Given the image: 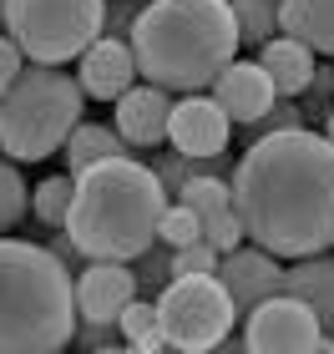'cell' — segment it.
Wrapping results in <instances>:
<instances>
[{"instance_id": "12", "label": "cell", "mask_w": 334, "mask_h": 354, "mask_svg": "<svg viewBox=\"0 0 334 354\" xmlns=\"http://www.w3.org/2000/svg\"><path fill=\"white\" fill-rule=\"evenodd\" d=\"M172 106H178V102H172V91L152 86V82H137L117 106H111V127L122 132V142L132 152H152V147H163V142H167Z\"/></svg>"}, {"instance_id": "28", "label": "cell", "mask_w": 334, "mask_h": 354, "mask_svg": "<svg viewBox=\"0 0 334 354\" xmlns=\"http://www.w3.org/2000/svg\"><path fill=\"white\" fill-rule=\"evenodd\" d=\"M299 127H309V122H304V106H299V96H279V102H274V111H268L263 122H253L248 132H253V142H259V137L299 132Z\"/></svg>"}, {"instance_id": "25", "label": "cell", "mask_w": 334, "mask_h": 354, "mask_svg": "<svg viewBox=\"0 0 334 354\" xmlns=\"http://www.w3.org/2000/svg\"><path fill=\"white\" fill-rule=\"evenodd\" d=\"M132 273H137V294H142V299H163V288L172 283V248H167V243H152V248L132 263Z\"/></svg>"}, {"instance_id": "9", "label": "cell", "mask_w": 334, "mask_h": 354, "mask_svg": "<svg viewBox=\"0 0 334 354\" xmlns=\"http://www.w3.org/2000/svg\"><path fill=\"white\" fill-rule=\"evenodd\" d=\"M132 299H142L132 263H86L76 273V324L117 329Z\"/></svg>"}, {"instance_id": "38", "label": "cell", "mask_w": 334, "mask_h": 354, "mask_svg": "<svg viewBox=\"0 0 334 354\" xmlns=\"http://www.w3.org/2000/svg\"><path fill=\"white\" fill-rule=\"evenodd\" d=\"M157 354H183V349H172V344H163V349H157Z\"/></svg>"}, {"instance_id": "30", "label": "cell", "mask_w": 334, "mask_h": 354, "mask_svg": "<svg viewBox=\"0 0 334 354\" xmlns=\"http://www.w3.org/2000/svg\"><path fill=\"white\" fill-rule=\"evenodd\" d=\"M142 10H147V0H106V36L132 41V26H137Z\"/></svg>"}, {"instance_id": "31", "label": "cell", "mask_w": 334, "mask_h": 354, "mask_svg": "<svg viewBox=\"0 0 334 354\" xmlns=\"http://www.w3.org/2000/svg\"><path fill=\"white\" fill-rule=\"evenodd\" d=\"M21 71H26V51L6 36V30H0V96L15 86V76H21Z\"/></svg>"}, {"instance_id": "37", "label": "cell", "mask_w": 334, "mask_h": 354, "mask_svg": "<svg viewBox=\"0 0 334 354\" xmlns=\"http://www.w3.org/2000/svg\"><path fill=\"white\" fill-rule=\"evenodd\" d=\"M6 10H10V0H0V30H6Z\"/></svg>"}, {"instance_id": "1", "label": "cell", "mask_w": 334, "mask_h": 354, "mask_svg": "<svg viewBox=\"0 0 334 354\" xmlns=\"http://www.w3.org/2000/svg\"><path fill=\"white\" fill-rule=\"evenodd\" d=\"M233 203L248 243L274 259L334 248V142L314 127L259 137L233 167Z\"/></svg>"}, {"instance_id": "35", "label": "cell", "mask_w": 334, "mask_h": 354, "mask_svg": "<svg viewBox=\"0 0 334 354\" xmlns=\"http://www.w3.org/2000/svg\"><path fill=\"white\" fill-rule=\"evenodd\" d=\"M314 354H334V334H324V344L314 349Z\"/></svg>"}, {"instance_id": "10", "label": "cell", "mask_w": 334, "mask_h": 354, "mask_svg": "<svg viewBox=\"0 0 334 354\" xmlns=\"http://www.w3.org/2000/svg\"><path fill=\"white\" fill-rule=\"evenodd\" d=\"M228 142H233V122L213 96H178L172 106V122H167V147L172 152H187V157H228Z\"/></svg>"}, {"instance_id": "14", "label": "cell", "mask_w": 334, "mask_h": 354, "mask_svg": "<svg viewBox=\"0 0 334 354\" xmlns=\"http://www.w3.org/2000/svg\"><path fill=\"white\" fill-rule=\"evenodd\" d=\"M208 96H213L223 111H228L233 127H253V122H263L268 111H274L279 86H274V76L259 66V56H253V61H233V66L213 82Z\"/></svg>"}, {"instance_id": "18", "label": "cell", "mask_w": 334, "mask_h": 354, "mask_svg": "<svg viewBox=\"0 0 334 354\" xmlns=\"http://www.w3.org/2000/svg\"><path fill=\"white\" fill-rule=\"evenodd\" d=\"M279 26L314 56H334V0H279Z\"/></svg>"}, {"instance_id": "2", "label": "cell", "mask_w": 334, "mask_h": 354, "mask_svg": "<svg viewBox=\"0 0 334 354\" xmlns=\"http://www.w3.org/2000/svg\"><path fill=\"white\" fill-rule=\"evenodd\" d=\"M238 21L228 0H147L132 26V51L142 82L172 96L213 91V82L238 61Z\"/></svg>"}, {"instance_id": "22", "label": "cell", "mask_w": 334, "mask_h": 354, "mask_svg": "<svg viewBox=\"0 0 334 354\" xmlns=\"http://www.w3.org/2000/svg\"><path fill=\"white\" fill-rule=\"evenodd\" d=\"M233 21H238V41L243 46H268L274 36H284L279 26V0H228Z\"/></svg>"}, {"instance_id": "32", "label": "cell", "mask_w": 334, "mask_h": 354, "mask_svg": "<svg viewBox=\"0 0 334 354\" xmlns=\"http://www.w3.org/2000/svg\"><path fill=\"white\" fill-rule=\"evenodd\" d=\"M46 248H51V253H56V259H61V263H66L71 273H82V268L91 263V259H86V253H82V248H76V243H71V233H66V228H61V233H51V243H46Z\"/></svg>"}, {"instance_id": "17", "label": "cell", "mask_w": 334, "mask_h": 354, "mask_svg": "<svg viewBox=\"0 0 334 354\" xmlns=\"http://www.w3.org/2000/svg\"><path fill=\"white\" fill-rule=\"evenodd\" d=\"M284 294L304 299L319 314L324 334H334V253H314V259H294L284 273Z\"/></svg>"}, {"instance_id": "36", "label": "cell", "mask_w": 334, "mask_h": 354, "mask_svg": "<svg viewBox=\"0 0 334 354\" xmlns=\"http://www.w3.org/2000/svg\"><path fill=\"white\" fill-rule=\"evenodd\" d=\"M319 132H324V137H329V142H334V117H329V122H324V127H319Z\"/></svg>"}, {"instance_id": "5", "label": "cell", "mask_w": 334, "mask_h": 354, "mask_svg": "<svg viewBox=\"0 0 334 354\" xmlns=\"http://www.w3.org/2000/svg\"><path fill=\"white\" fill-rule=\"evenodd\" d=\"M82 106H86V91L66 66L26 61L15 86L0 96V157H10V162H46L82 127Z\"/></svg>"}, {"instance_id": "16", "label": "cell", "mask_w": 334, "mask_h": 354, "mask_svg": "<svg viewBox=\"0 0 334 354\" xmlns=\"http://www.w3.org/2000/svg\"><path fill=\"white\" fill-rule=\"evenodd\" d=\"M259 66L274 76L279 96H304L314 71H319V56H314L304 41H294V36H274L268 46H259Z\"/></svg>"}, {"instance_id": "6", "label": "cell", "mask_w": 334, "mask_h": 354, "mask_svg": "<svg viewBox=\"0 0 334 354\" xmlns=\"http://www.w3.org/2000/svg\"><path fill=\"white\" fill-rule=\"evenodd\" d=\"M6 36L36 66H66L106 36V0H10Z\"/></svg>"}, {"instance_id": "33", "label": "cell", "mask_w": 334, "mask_h": 354, "mask_svg": "<svg viewBox=\"0 0 334 354\" xmlns=\"http://www.w3.org/2000/svg\"><path fill=\"white\" fill-rule=\"evenodd\" d=\"M208 354H248V344H243V339H223V344L208 349Z\"/></svg>"}, {"instance_id": "3", "label": "cell", "mask_w": 334, "mask_h": 354, "mask_svg": "<svg viewBox=\"0 0 334 354\" xmlns=\"http://www.w3.org/2000/svg\"><path fill=\"white\" fill-rule=\"evenodd\" d=\"M167 203L172 198L157 183L152 162L111 157L76 177L66 233L91 263H137L157 243V223H163Z\"/></svg>"}, {"instance_id": "4", "label": "cell", "mask_w": 334, "mask_h": 354, "mask_svg": "<svg viewBox=\"0 0 334 354\" xmlns=\"http://www.w3.org/2000/svg\"><path fill=\"white\" fill-rule=\"evenodd\" d=\"M76 339V273L46 243L0 238V354H61Z\"/></svg>"}, {"instance_id": "34", "label": "cell", "mask_w": 334, "mask_h": 354, "mask_svg": "<svg viewBox=\"0 0 334 354\" xmlns=\"http://www.w3.org/2000/svg\"><path fill=\"white\" fill-rule=\"evenodd\" d=\"M97 354H137V349H132V344H102Z\"/></svg>"}, {"instance_id": "13", "label": "cell", "mask_w": 334, "mask_h": 354, "mask_svg": "<svg viewBox=\"0 0 334 354\" xmlns=\"http://www.w3.org/2000/svg\"><path fill=\"white\" fill-rule=\"evenodd\" d=\"M76 82H82L86 102H111V106H117L122 96L142 82V66H137L132 41H111V36H102L82 61H76Z\"/></svg>"}, {"instance_id": "8", "label": "cell", "mask_w": 334, "mask_h": 354, "mask_svg": "<svg viewBox=\"0 0 334 354\" xmlns=\"http://www.w3.org/2000/svg\"><path fill=\"white\" fill-rule=\"evenodd\" d=\"M238 339L248 344V354H314L324 344V324L304 299L279 294V299H263L243 319Z\"/></svg>"}, {"instance_id": "7", "label": "cell", "mask_w": 334, "mask_h": 354, "mask_svg": "<svg viewBox=\"0 0 334 354\" xmlns=\"http://www.w3.org/2000/svg\"><path fill=\"white\" fill-rule=\"evenodd\" d=\"M157 319H163V339L183 354H208L223 339H233L238 309L233 294L218 273H187L172 279L157 299Z\"/></svg>"}, {"instance_id": "29", "label": "cell", "mask_w": 334, "mask_h": 354, "mask_svg": "<svg viewBox=\"0 0 334 354\" xmlns=\"http://www.w3.org/2000/svg\"><path fill=\"white\" fill-rule=\"evenodd\" d=\"M223 253L213 243H187V248H172V279H187V273H218Z\"/></svg>"}, {"instance_id": "11", "label": "cell", "mask_w": 334, "mask_h": 354, "mask_svg": "<svg viewBox=\"0 0 334 354\" xmlns=\"http://www.w3.org/2000/svg\"><path fill=\"white\" fill-rule=\"evenodd\" d=\"M284 268L268 248L259 243H248V248H233V253H223V263H218V279L228 283V294H233V309H238V324L259 309L263 299H279L284 294Z\"/></svg>"}, {"instance_id": "26", "label": "cell", "mask_w": 334, "mask_h": 354, "mask_svg": "<svg viewBox=\"0 0 334 354\" xmlns=\"http://www.w3.org/2000/svg\"><path fill=\"white\" fill-rule=\"evenodd\" d=\"M157 243L167 248H187V243H203V223L187 203H167L163 223H157Z\"/></svg>"}, {"instance_id": "19", "label": "cell", "mask_w": 334, "mask_h": 354, "mask_svg": "<svg viewBox=\"0 0 334 354\" xmlns=\"http://www.w3.org/2000/svg\"><path fill=\"white\" fill-rule=\"evenodd\" d=\"M111 157H132V147L122 142L117 127L82 122V127L71 132V142H66V172H71V177H82L86 167H97V162H111Z\"/></svg>"}, {"instance_id": "23", "label": "cell", "mask_w": 334, "mask_h": 354, "mask_svg": "<svg viewBox=\"0 0 334 354\" xmlns=\"http://www.w3.org/2000/svg\"><path fill=\"white\" fill-rule=\"evenodd\" d=\"M122 344H132L137 354H157L167 339H163V319H157V299H132V309L122 314Z\"/></svg>"}, {"instance_id": "24", "label": "cell", "mask_w": 334, "mask_h": 354, "mask_svg": "<svg viewBox=\"0 0 334 354\" xmlns=\"http://www.w3.org/2000/svg\"><path fill=\"white\" fill-rule=\"evenodd\" d=\"M30 192H36V187H26L21 167H15L10 157H0V238H10L15 223H26V213H30Z\"/></svg>"}, {"instance_id": "15", "label": "cell", "mask_w": 334, "mask_h": 354, "mask_svg": "<svg viewBox=\"0 0 334 354\" xmlns=\"http://www.w3.org/2000/svg\"><path fill=\"white\" fill-rule=\"evenodd\" d=\"M183 203L198 213L203 223V243H213L218 253H233L243 248V218H238V203H233V177H198L193 187L183 192Z\"/></svg>"}, {"instance_id": "21", "label": "cell", "mask_w": 334, "mask_h": 354, "mask_svg": "<svg viewBox=\"0 0 334 354\" xmlns=\"http://www.w3.org/2000/svg\"><path fill=\"white\" fill-rule=\"evenodd\" d=\"M71 203H76V177L71 172H56V177H41L36 192H30V218L41 228L61 233L71 223Z\"/></svg>"}, {"instance_id": "27", "label": "cell", "mask_w": 334, "mask_h": 354, "mask_svg": "<svg viewBox=\"0 0 334 354\" xmlns=\"http://www.w3.org/2000/svg\"><path fill=\"white\" fill-rule=\"evenodd\" d=\"M299 106H304V122H309V127H324V122L334 117V66H319V71H314V82H309L304 96H299Z\"/></svg>"}, {"instance_id": "20", "label": "cell", "mask_w": 334, "mask_h": 354, "mask_svg": "<svg viewBox=\"0 0 334 354\" xmlns=\"http://www.w3.org/2000/svg\"><path fill=\"white\" fill-rule=\"evenodd\" d=\"M152 172L157 183H163V192L172 203H183V192L198 183V177H228V157H187V152H157L152 157Z\"/></svg>"}]
</instances>
